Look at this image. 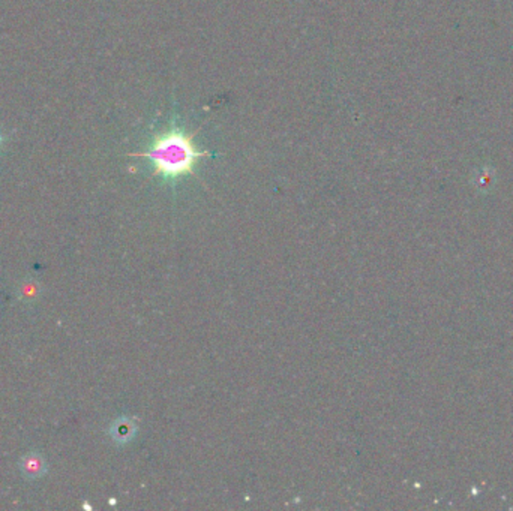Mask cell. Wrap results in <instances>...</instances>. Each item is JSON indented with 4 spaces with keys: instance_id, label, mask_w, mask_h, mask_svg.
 <instances>
[{
    "instance_id": "obj_1",
    "label": "cell",
    "mask_w": 513,
    "mask_h": 511,
    "mask_svg": "<svg viewBox=\"0 0 513 511\" xmlns=\"http://www.w3.org/2000/svg\"><path fill=\"white\" fill-rule=\"evenodd\" d=\"M132 156L149 159L154 165V176L163 180L173 182L185 176L196 174L200 159L209 156L194 141V134L179 126H170L168 130L155 135L146 152L134 153Z\"/></svg>"
}]
</instances>
